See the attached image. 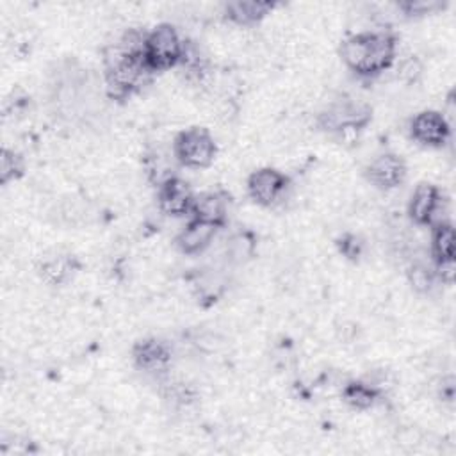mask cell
<instances>
[{
	"label": "cell",
	"mask_w": 456,
	"mask_h": 456,
	"mask_svg": "<svg viewBox=\"0 0 456 456\" xmlns=\"http://www.w3.org/2000/svg\"><path fill=\"white\" fill-rule=\"evenodd\" d=\"M397 39L390 32H360L349 36L340 55L346 66L362 77H376L388 69L395 59Z\"/></svg>",
	"instance_id": "cell-1"
},
{
	"label": "cell",
	"mask_w": 456,
	"mask_h": 456,
	"mask_svg": "<svg viewBox=\"0 0 456 456\" xmlns=\"http://www.w3.org/2000/svg\"><path fill=\"white\" fill-rule=\"evenodd\" d=\"M107 94L114 100H125L150 82L153 71L144 57L128 55L114 43L103 52Z\"/></svg>",
	"instance_id": "cell-2"
},
{
	"label": "cell",
	"mask_w": 456,
	"mask_h": 456,
	"mask_svg": "<svg viewBox=\"0 0 456 456\" xmlns=\"http://www.w3.org/2000/svg\"><path fill=\"white\" fill-rule=\"evenodd\" d=\"M173 153L176 160L192 169L208 167L217 153L216 141L207 128L191 126L182 130L173 141Z\"/></svg>",
	"instance_id": "cell-3"
},
{
	"label": "cell",
	"mask_w": 456,
	"mask_h": 456,
	"mask_svg": "<svg viewBox=\"0 0 456 456\" xmlns=\"http://www.w3.org/2000/svg\"><path fill=\"white\" fill-rule=\"evenodd\" d=\"M182 52L183 41L173 25L160 23L148 32L144 59L153 73L178 66Z\"/></svg>",
	"instance_id": "cell-4"
},
{
	"label": "cell",
	"mask_w": 456,
	"mask_h": 456,
	"mask_svg": "<svg viewBox=\"0 0 456 456\" xmlns=\"http://www.w3.org/2000/svg\"><path fill=\"white\" fill-rule=\"evenodd\" d=\"M370 119V109L365 103L340 100L331 103L321 116L319 125L326 132H347L360 130Z\"/></svg>",
	"instance_id": "cell-5"
},
{
	"label": "cell",
	"mask_w": 456,
	"mask_h": 456,
	"mask_svg": "<svg viewBox=\"0 0 456 456\" xmlns=\"http://www.w3.org/2000/svg\"><path fill=\"white\" fill-rule=\"evenodd\" d=\"M289 185L290 182L281 171L274 167H262L249 175L248 194L256 205L273 207L283 200Z\"/></svg>",
	"instance_id": "cell-6"
},
{
	"label": "cell",
	"mask_w": 456,
	"mask_h": 456,
	"mask_svg": "<svg viewBox=\"0 0 456 456\" xmlns=\"http://www.w3.org/2000/svg\"><path fill=\"white\" fill-rule=\"evenodd\" d=\"M411 137L429 148L444 146L451 137V123L438 110H422L410 123Z\"/></svg>",
	"instance_id": "cell-7"
},
{
	"label": "cell",
	"mask_w": 456,
	"mask_h": 456,
	"mask_svg": "<svg viewBox=\"0 0 456 456\" xmlns=\"http://www.w3.org/2000/svg\"><path fill=\"white\" fill-rule=\"evenodd\" d=\"M194 192L189 183L178 176H169L159 183L157 201L160 210L171 217H182L192 212Z\"/></svg>",
	"instance_id": "cell-8"
},
{
	"label": "cell",
	"mask_w": 456,
	"mask_h": 456,
	"mask_svg": "<svg viewBox=\"0 0 456 456\" xmlns=\"http://www.w3.org/2000/svg\"><path fill=\"white\" fill-rule=\"evenodd\" d=\"M444 198L436 185L433 183H419L411 192L408 203V214L413 223L433 226L438 223V214L442 212Z\"/></svg>",
	"instance_id": "cell-9"
},
{
	"label": "cell",
	"mask_w": 456,
	"mask_h": 456,
	"mask_svg": "<svg viewBox=\"0 0 456 456\" xmlns=\"http://www.w3.org/2000/svg\"><path fill=\"white\" fill-rule=\"evenodd\" d=\"M367 180L383 191L399 187L406 178V164L395 153H383L376 157L365 169Z\"/></svg>",
	"instance_id": "cell-10"
},
{
	"label": "cell",
	"mask_w": 456,
	"mask_h": 456,
	"mask_svg": "<svg viewBox=\"0 0 456 456\" xmlns=\"http://www.w3.org/2000/svg\"><path fill=\"white\" fill-rule=\"evenodd\" d=\"M135 365L148 374H160L167 370L171 363V349L167 344L157 338H144L132 349Z\"/></svg>",
	"instance_id": "cell-11"
},
{
	"label": "cell",
	"mask_w": 456,
	"mask_h": 456,
	"mask_svg": "<svg viewBox=\"0 0 456 456\" xmlns=\"http://www.w3.org/2000/svg\"><path fill=\"white\" fill-rule=\"evenodd\" d=\"M230 198L223 191H207L194 196L192 217L221 228L226 223Z\"/></svg>",
	"instance_id": "cell-12"
},
{
	"label": "cell",
	"mask_w": 456,
	"mask_h": 456,
	"mask_svg": "<svg viewBox=\"0 0 456 456\" xmlns=\"http://www.w3.org/2000/svg\"><path fill=\"white\" fill-rule=\"evenodd\" d=\"M217 230L219 228L216 224H210V223L192 217L185 224V228L176 235V240H175L176 248L183 255H198L212 244Z\"/></svg>",
	"instance_id": "cell-13"
},
{
	"label": "cell",
	"mask_w": 456,
	"mask_h": 456,
	"mask_svg": "<svg viewBox=\"0 0 456 456\" xmlns=\"http://www.w3.org/2000/svg\"><path fill=\"white\" fill-rule=\"evenodd\" d=\"M431 255L433 262L456 260V233L449 221H442L431 226Z\"/></svg>",
	"instance_id": "cell-14"
},
{
	"label": "cell",
	"mask_w": 456,
	"mask_h": 456,
	"mask_svg": "<svg viewBox=\"0 0 456 456\" xmlns=\"http://www.w3.org/2000/svg\"><path fill=\"white\" fill-rule=\"evenodd\" d=\"M273 9L271 2H256V0H239L226 4V18L237 25H253L260 21Z\"/></svg>",
	"instance_id": "cell-15"
},
{
	"label": "cell",
	"mask_w": 456,
	"mask_h": 456,
	"mask_svg": "<svg viewBox=\"0 0 456 456\" xmlns=\"http://www.w3.org/2000/svg\"><path fill=\"white\" fill-rule=\"evenodd\" d=\"M378 397L379 390L376 388V385L367 381H351L342 390V399L356 410L370 408L378 401Z\"/></svg>",
	"instance_id": "cell-16"
},
{
	"label": "cell",
	"mask_w": 456,
	"mask_h": 456,
	"mask_svg": "<svg viewBox=\"0 0 456 456\" xmlns=\"http://www.w3.org/2000/svg\"><path fill=\"white\" fill-rule=\"evenodd\" d=\"M255 237L249 232L235 233L226 246V253L233 262H246L255 253Z\"/></svg>",
	"instance_id": "cell-17"
},
{
	"label": "cell",
	"mask_w": 456,
	"mask_h": 456,
	"mask_svg": "<svg viewBox=\"0 0 456 456\" xmlns=\"http://www.w3.org/2000/svg\"><path fill=\"white\" fill-rule=\"evenodd\" d=\"M23 175V159L14 150L4 148L0 153V182L7 185L9 182Z\"/></svg>",
	"instance_id": "cell-18"
},
{
	"label": "cell",
	"mask_w": 456,
	"mask_h": 456,
	"mask_svg": "<svg viewBox=\"0 0 456 456\" xmlns=\"http://www.w3.org/2000/svg\"><path fill=\"white\" fill-rule=\"evenodd\" d=\"M435 273L431 267H428L426 264H413L408 269V281L411 285L413 290L417 292H428L431 290L433 283H435Z\"/></svg>",
	"instance_id": "cell-19"
},
{
	"label": "cell",
	"mask_w": 456,
	"mask_h": 456,
	"mask_svg": "<svg viewBox=\"0 0 456 456\" xmlns=\"http://www.w3.org/2000/svg\"><path fill=\"white\" fill-rule=\"evenodd\" d=\"M68 274H69V269H68L66 260H62V258L50 260V262L43 264V267H41L43 280L48 281V283H53V285L55 283H62Z\"/></svg>",
	"instance_id": "cell-20"
},
{
	"label": "cell",
	"mask_w": 456,
	"mask_h": 456,
	"mask_svg": "<svg viewBox=\"0 0 456 456\" xmlns=\"http://www.w3.org/2000/svg\"><path fill=\"white\" fill-rule=\"evenodd\" d=\"M433 273H435V278L440 280L442 283H447L451 285L456 278V260H440V262H435V267H433Z\"/></svg>",
	"instance_id": "cell-21"
},
{
	"label": "cell",
	"mask_w": 456,
	"mask_h": 456,
	"mask_svg": "<svg viewBox=\"0 0 456 456\" xmlns=\"http://www.w3.org/2000/svg\"><path fill=\"white\" fill-rule=\"evenodd\" d=\"M420 71H422L420 62H419L415 57H410V59H404V61L401 62L397 75H399L403 80H406V82H415V80L419 78Z\"/></svg>",
	"instance_id": "cell-22"
},
{
	"label": "cell",
	"mask_w": 456,
	"mask_h": 456,
	"mask_svg": "<svg viewBox=\"0 0 456 456\" xmlns=\"http://www.w3.org/2000/svg\"><path fill=\"white\" fill-rule=\"evenodd\" d=\"M406 14H428L438 7L436 2H406L401 5Z\"/></svg>",
	"instance_id": "cell-23"
},
{
	"label": "cell",
	"mask_w": 456,
	"mask_h": 456,
	"mask_svg": "<svg viewBox=\"0 0 456 456\" xmlns=\"http://www.w3.org/2000/svg\"><path fill=\"white\" fill-rule=\"evenodd\" d=\"M440 397H442L444 401H447V403H452V399H454V379H452V376H449V378H445V379L442 381Z\"/></svg>",
	"instance_id": "cell-24"
}]
</instances>
